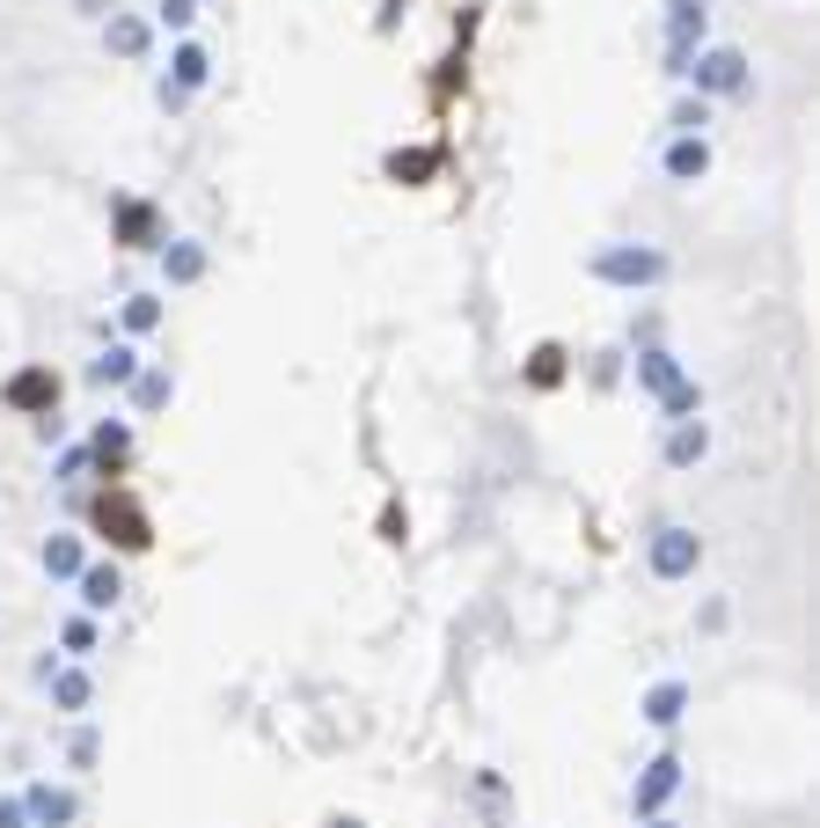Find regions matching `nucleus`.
<instances>
[{
	"mask_svg": "<svg viewBox=\"0 0 820 828\" xmlns=\"http://www.w3.org/2000/svg\"><path fill=\"white\" fill-rule=\"evenodd\" d=\"M103 528H118V543H147V521L125 499H103Z\"/></svg>",
	"mask_w": 820,
	"mask_h": 828,
	"instance_id": "nucleus-1",
	"label": "nucleus"
},
{
	"mask_svg": "<svg viewBox=\"0 0 820 828\" xmlns=\"http://www.w3.org/2000/svg\"><path fill=\"white\" fill-rule=\"evenodd\" d=\"M8 396H15V404H45V396H51V374H23Z\"/></svg>",
	"mask_w": 820,
	"mask_h": 828,
	"instance_id": "nucleus-2",
	"label": "nucleus"
}]
</instances>
